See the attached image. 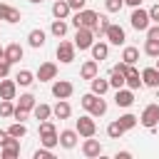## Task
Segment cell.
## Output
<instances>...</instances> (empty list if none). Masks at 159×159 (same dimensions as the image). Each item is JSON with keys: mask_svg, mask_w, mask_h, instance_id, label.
Returning <instances> with one entry per match:
<instances>
[{"mask_svg": "<svg viewBox=\"0 0 159 159\" xmlns=\"http://www.w3.org/2000/svg\"><path fill=\"white\" fill-rule=\"evenodd\" d=\"M152 17H149V10H142V7H134L132 15H129V25L137 30V32H147Z\"/></svg>", "mask_w": 159, "mask_h": 159, "instance_id": "cell-1", "label": "cell"}, {"mask_svg": "<svg viewBox=\"0 0 159 159\" xmlns=\"http://www.w3.org/2000/svg\"><path fill=\"white\" fill-rule=\"evenodd\" d=\"M97 17H99V12H94V10H77L75 12V17H72V25L75 27H94V22H97Z\"/></svg>", "mask_w": 159, "mask_h": 159, "instance_id": "cell-2", "label": "cell"}, {"mask_svg": "<svg viewBox=\"0 0 159 159\" xmlns=\"http://www.w3.org/2000/svg\"><path fill=\"white\" fill-rule=\"evenodd\" d=\"M94 45V30L92 27H77L75 32V47L77 50H89Z\"/></svg>", "mask_w": 159, "mask_h": 159, "instance_id": "cell-3", "label": "cell"}, {"mask_svg": "<svg viewBox=\"0 0 159 159\" xmlns=\"http://www.w3.org/2000/svg\"><path fill=\"white\" fill-rule=\"evenodd\" d=\"M75 129L80 132V137H94L97 134V124H94V117L92 114H82L80 119H77V124H75Z\"/></svg>", "mask_w": 159, "mask_h": 159, "instance_id": "cell-4", "label": "cell"}, {"mask_svg": "<svg viewBox=\"0 0 159 159\" xmlns=\"http://www.w3.org/2000/svg\"><path fill=\"white\" fill-rule=\"evenodd\" d=\"M139 122H142V127L154 129L159 124V104H147L144 112H142V117H139Z\"/></svg>", "mask_w": 159, "mask_h": 159, "instance_id": "cell-5", "label": "cell"}, {"mask_svg": "<svg viewBox=\"0 0 159 159\" xmlns=\"http://www.w3.org/2000/svg\"><path fill=\"white\" fill-rule=\"evenodd\" d=\"M72 92H75V84H72L70 80H55V82H52V97H57V99H70Z\"/></svg>", "mask_w": 159, "mask_h": 159, "instance_id": "cell-6", "label": "cell"}, {"mask_svg": "<svg viewBox=\"0 0 159 159\" xmlns=\"http://www.w3.org/2000/svg\"><path fill=\"white\" fill-rule=\"evenodd\" d=\"M75 42H70V40H60V45H57V60L62 62V65H70L72 60H75Z\"/></svg>", "mask_w": 159, "mask_h": 159, "instance_id": "cell-7", "label": "cell"}, {"mask_svg": "<svg viewBox=\"0 0 159 159\" xmlns=\"http://www.w3.org/2000/svg\"><path fill=\"white\" fill-rule=\"evenodd\" d=\"M104 37H107V42H109V45H124L127 32H124V27H122V25H109V27H107V32H104Z\"/></svg>", "mask_w": 159, "mask_h": 159, "instance_id": "cell-8", "label": "cell"}, {"mask_svg": "<svg viewBox=\"0 0 159 159\" xmlns=\"http://www.w3.org/2000/svg\"><path fill=\"white\" fill-rule=\"evenodd\" d=\"M0 157H2V159H15V157H20V139H17V137H10V139L0 147Z\"/></svg>", "mask_w": 159, "mask_h": 159, "instance_id": "cell-9", "label": "cell"}, {"mask_svg": "<svg viewBox=\"0 0 159 159\" xmlns=\"http://www.w3.org/2000/svg\"><path fill=\"white\" fill-rule=\"evenodd\" d=\"M0 20H5V22H10V25H15V22H20V20H22V12H20L17 7L7 5V2H0Z\"/></svg>", "mask_w": 159, "mask_h": 159, "instance_id": "cell-10", "label": "cell"}, {"mask_svg": "<svg viewBox=\"0 0 159 159\" xmlns=\"http://www.w3.org/2000/svg\"><path fill=\"white\" fill-rule=\"evenodd\" d=\"M35 77H37L40 82H50V80H55V77H57V65H55V62H42V65L37 67Z\"/></svg>", "mask_w": 159, "mask_h": 159, "instance_id": "cell-11", "label": "cell"}, {"mask_svg": "<svg viewBox=\"0 0 159 159\" xmlns=\"http://www.w3.org/2000/svg\"><path fill=\"white\" fill-rule=\"evenodd\" d=\"M82 154H84L87 159L102 157V144H99V139H92V137H87V139L82 142Z\"/></svg>", "mask_w": 159, "mask_h": 159, "instance_id": "cell-12", "label": "cell"}, {"mask_svg": "<svg viewBox=\"0 0 159 159\" xmlns=\"http://www.w3.org/2000/svg\"><path fill=\"white\" fill-rule=\"evenodd\" d=\"M114 104L117 107H132L134 104V89H129V87H122V89H117V94H114Z\"/></svg>", "mask_w": 159, "mask_h": 159, "instance_id": "cell-13", "label": "cell"}, {"mask_svg": "<svg viewBox=\"0 0 159 159\" xmlns=\"http://www.w3.org/2000/svg\"><path fill=\"white\" fill-rule=\"evenodd\" d=\"M77 139H80V132L77 129H62L60 132V147L62 149H75L77 147Z\"/></svg>", "mask_w": 159, "mask_h": 159, "instance_id": "cell-14", "label": "cell"}, {"mask_svg": "<svg viewBox=\"0 0 159 159\" xmlns=\"http://www.w3.org/2000/svg\"><path fill=\"white\" fill-rule=\"evenodd\" d=\"M15 94H17V82L2 77L0 80V99H15Z\"/></svg>", "mask_w": 159, "mask_h": 159, "instance_id": "cell-15", "label": "cell"}, {"mask_svg": "<svg viewBox=\"0 0 159 159\" xmlns=\"http://www.w3.org/2000/svg\"><path fill=\"white\" fill-rule=\"evenodd\" d=\"M142 82H144V87L159 89V70L157 67H144L142 70Z\"/></svg>", "mask_w": 159, "mask_h": 159, "instance_id": "cell-16", "label": "cell"}, {"mask_svg": "<svg viewBox=\"0 0 159 159\" xmlns=\"http://www.w3.org/2000/svg\"><path fill=\"white\" fill-rule=\"evenodd\" d=\"M22 55H25V50H22V45H20V42H10V45L5 47V60H7L10 65L20 62V60H22Z\"/></svg>", "mask_w": 159, "mask_h": 159, "instance_id": "cell-17", "label": "cell"}, {"mask_svg": "<svg viewBox=\"0 0 159 159\" xmlns=\"http://www.w3.org/2000/svg\"><path fill=\"white\" fill-rule=\"evenodd\" d=\"M127 87L129 89H142L144 87V82H142V75H139V70L134 67V65H129V70H127Z\"/></svg>", "mask_w": 159, "mask_h": 159, "instance_id": "cell-18", "label": "cell"}, {"mask_svg": "<svg viewBox=\"0 0 159 159\" xmlns=\"http://www.w3.org/2000/svg\"><path fill=\"white\" fill-rule=\"evenodd\" d=\"M70 12H72V7H70L67 0H55V2H52V15H55V20H67Z\"/></svg>", "mask_w": 159, "mask_h": 159, "instance_id": "cell-19", "label": "cell"}, {"mask_svg": "<svg viewBox=\"0 0 159 159\" xmlns=\"http://www.w3.org/2000/svg\"><path fill=\"white\" fill-rule=\"evenodd\" d=\"M45 37H47V35H45V30L35 27V30H30V32H27V45H30V47H35V50H37V47H45Z\"/></svg>", "mask_w": 159, "mask_h": 159, "instance_id": "cell-20", "label": "cell"}, {"mask_svg": "<svg viewBox=\"0 0 159 159\" xmlns=\"http://www.w3.org/2000/svg\"><path fill=\"white\" fill-rule=\"evenodd\" d=\"M97 72H99V67H97V60H94V57L87 60V62L80 67V77H82V80H94Z\"/></svg>", "mask_w": 159, "mask_h": 159, "instance_id": "cell-21", "label": "cell"}, {"mask_svg": "<svg viewBox=\"0 0 159 159\" xmlns=\"http://www.w3.org/2000/svg\"><path fill=\"white\" fill-rule=\"evenodd\" d=\"M52 114H55L57 119H70V114H72L70 102H67V99H57V104L52 107Z\"/></svg>", "mask_w": 159, "mask_h": 159, "instance_id": "cell-22", "label": "cell"}, {"mask_svg": "<svg viewBox=\"0 0 159 159\" xmlns=\"http://www.w3.org/2000/svg\"><path fill=\"white\" fill-rule=\"evenodd\" d=\"M89 50H92V57H94V60H99V62H102V60H107V55H109V45H107V42H94Z\"/></svg>", "mask_w": 159, "mask_h": 159, "instance_id": "cell-23", "label": "cell"}, {"mask_svg": "<svg viewBox=\"0 0 159 159\" xmlns=\"http://www.w3.org/2000/svg\"><path fill=\"white\" fill-rule=\"evenodd\" d=\"M89 84H92V92H94V94H99V97L109 89V80H104V77H99V75H97L94 80H89Z\"/></svg>", "mask_w": 159, "mask_h": 159, "instance_id": "cell-24", "label": "cell"}, {"mask_svg": "<svg viewBox=\"0 0 159 159\" xmlns=\"http://www.w3.org/2000/svg\"><path fill=\"white\" fill-rule=\"evenodd\" d=\"M35 104H37V99H35V94H32V92L20 94V99H17V107H20V109H27V112H32V109H35Z\"/></svg>", "mask_w": 159, "mask_h": 159, "instance_id": "cell-25", "label": "cell"}, {"mask_svg": "<svg viewBox=\"0 0 159 159\" xmlns=\"http://www.w3.org/2000/svg\"><path fill=\"white\" fill-rule=\"evenodd\" d=\"M32 114H35V119H37V122H45V119H50V117H52V107L40 102V104H35Z\"/></svg>", "mask_w": 159, "mask_h": 159, "instance_id": "cell-26", "label": "cell"}, {"mask_svg": "<svg viewBox=\"0 0 159 159\" xmlns=\"http://www.w3.org/2000/svg\"><path fill=\"white\" fill-rule=\"evenodd\" d=\"M124 132H127V129L119 124V119H114V122H109V124H107V137H109V139H122V137H124Z\"/></svg>", "mask_w": 159, "mask_h": 159, "instance_id": "cell-27", "label": "cell"}, {"mask_svg": "<svg viewBox=\"0 0 159 159\" xmlns=\"http://www.w3.org/2000/svg\"><path fill=\"white\" fill-rule=\"evenodd\" d=\"M122 60H124L127 65H137V60H139V50L132 47V45H127V47L122 50Z\"/></svg>", "mask_w": 159, "mask_h": 159, "instance_id": "cell-28", "label": "cell"}, {"mask_svg": "<svg viewBox=\"0 0 159 159\" xmlns=\"http://www.w3.org/2000/svg\"><path fill=\"white\" fill-rule=\"evenodd\" d=\"M35 80H37V77H35L30 70H20V72H17V77H15V82H17L20 87H30Z\"/></svg>", "mask_w": 159, "mask_h": 159, "instance_id": "cell-29", "label": "cell"}, {"mask_svg": "<svg viewBox=\"0 0 159 159\" xmlns=\"http://www.w3.org/2000/svg\"><path fill=\"white\" fill-rule=\"evenodd\" d=\"M50 32H52L55 37H65V35H67V20H52Z\"/></svg>", "mask_w": 159, "mask_h": 159, "instance_id": "cell-30", "label": "cell"}, {"mask_svg": "<svg viewBox=\"0 0 159 159\" xmlns=\"http://www.w3.org/2000/svg\"><path fill=\"white\" fill-rule=\"evenodd\" d=\"M7 134H10V137H17V139H22V137L27 134V127H25V122H12V124L7 127Z\"/></svg>", "mask_w": 159, "mask_h": 159, "instance_id": "cell-31", "label": "cell"}, {"mask_svg": "<svg viewBox=\"0 0 159 159\" xmlns=\"http://www.w3.org/2000/svg\"><path fill=\"white\" fill-rule=\"evenodd\" d=\"M109 87H114V89L127 87V77H124L122 72H114V70H112V75H109Z\"/></svg>", "mask_w": 159, "mask_h": 159, "instance_id": "cell-32", "label": "cell"}, {"mask_svg": "<svg viewBox=\"0 0 159 159\" xmlns=\"http://www.w3.org/2000/svg\"><path fill=\"white\" fill-rule=\"evenodd\" d=\"M89 114H92V117H104V114H107V102H104L102 97H97V102L92 104Z\"/></svg>", "mask_w": 159, "mask_h": 159, "instance_id": "cell-33", "label": "cell"}, {"mask_svg": "<svg viewBox=\"0 0 159 159\" xmlns=\"http://www.w3.org/2000/svg\"><path fill=\"white\" fill-rule=\"evenodd\" d=\"M137 119H139V117H134L132 112H127V114H122V117H119V124L129 132V129H134V127H137Z\"/></svg>", "mask_w": 159, "mask_h": 159, "instance_id": "cell-34", "label": "cell"}, {"mask_svg": "<svg viewBox=\"0 0 159 159\" xmlns=\"http://www.w3.org/2000/svg\"><path fill=\"white\" fill-rule=\"evenodd\" d=\"M12 112H15V104H12V99H0V117L10 119V117H12Z\"/></svg>", "mask_w": 159, "mask_h": 159, "instance_id": "cell-35", "label": "cell"}, {"mask_svg": "<svg viewBox=\"0 0 159 159\" xmlns=\"http://www.w3.org/2000/svg\"><path fill=\"white\" fill-rule=\"evenodd\" d=\"M109 25H112V22H109V20H107V17H104V15H99V17H97V22H94V27H92V30H94V35H104V32H107V27H109Z\"/></svg>", "mask_w": 159, "mask_h": 159, "instance_id": "cell-36", "label": "cell"}, {"mask_svg": "<svg viewBox=\"0 0 159 159\" xmlns=\"http://www.w3.org/2000/svg\"><path fill=\"white\" fill-rule=\"evenodd\" d=\"M40 144H42V147L55 149V147L60 144V134H42V137H40Z\"/></svg>", "mask_w": 159, "mask_h": 159, "instance_id": "cell-37", "label": "cell"}, {"mask_svg": "<svg viewBox=\"0 0 159 159\" xmlns=\"http://www.w3.org/2000/svg\"><path fill=\"white\" fill-rule=\"evenodd\" d=\"M97 97H99V94H94V92H87V94H82V97H80V104H82V107L89 112V109H92V104L97 102Z\"/></svg>", "mask_w": 159, "mask_h": 159, "instance_id": "cell-38", "label": "cell"}, {"mask_svg": "<svg viewBox=\"0 0 159 159\" xmlns=\"http://www.w3.org/2000/svg\"><path fill=\"white\" fill-rule=\"evenodd\" d=\"M144 55L159 57V42H157V40H147V42H144Z\"/></svg>", "mask_w": 159, "mask_h": 159, "instance_id": "cell-39", "label": "cell"}, {"mask_svg": "<svg viewBox=\"0 0 159 159\" xmlns=\"http://www.w3.org/2000/svg\"><path fill=\"white\" fill-rule=\"evenodd\" d=\"M37 134H40V137H42V134H57V129H55V124H52L50 119H45V122H40Z\"/></svg>", "mask_w": 159, "mask_h": 159, "instance_id": "cell-40", "label": "cell"}, {"mask_svg": "<svg viewBox=\"0 0 159 159\" xmlns=\"http://www.w3.org/2000/svg\"><path fill=\"white\" fill-rule=\"evenodd\" d=\"M104 7H107V12H119L124 7V0H104Z\"/></svg>", "mask_w": 159, "mask_h": 159, "instance_id": "cell-41", "label": "cell"}, {"mask_svg": "<svg viewBox=\"0 0 159 159\" xmlns=\"http://www.w3.org/2000/svg\"><path fill=\"white\" fill-rule=\"evenodd\" d=\"M32 157H35V159H55V154H52V149H50V147H42V149H37Z\"/></svg>", "mask_w": 159, "mask_h": 159, "instance_id": "cell-42", "label": "cell"}, {"mask_svg": "<svg viewBox=\"0 0 159 159\" xmlns=\"http://www.w3.org/2000/svg\"><path fill=\"white\" fill-rule=\"evenodd\" d=\"M27 117H30V112H27V109H20V107L15 104V112H12V119H15V122H25Z\"/></svg>", "mask_w": 159, "mask_h": 159, "instance_id": "cell-43", "label": "cell"}, {"mask_svg": "<svg viewBox=\"0 0 159 159\" xmlns=\"http://www.w3.org/2000/svg\"><path fill=\"white\" fill-rule=\"evenodd\" d=\"M147 40H157L159 42V22H154V25L147 27Z\"/></svg>", "mask_w": 159, "mask_h": 159, "instance_id": "cell-44", "label": "cell"}, {"mask_svg": "<svg viewBox=\"0 0 159 159\" xmlns=\"http://www.w3.org/2000/svg\"><path fill=\"white\" fill-rule=\"evenodd\" d=\"M7 75H10V62L2 57V60H0V80H2V77H7Z\"/></svg>", "mask_w": 159, "mask_h": 159, "instance_id": "cell-45", "label": "cell"}, {"mask_svg": "<svg viewBox=\"0 0 159 159\" xmlns=\"http://www.w3.org/2000/svg\"><path fill=\"white\" fill-rule=\"evenodd\" d=\"M70 2V7L77 12V10H84V5H87V0H67Z\"/></svg>", "mask_w": 159, "mask_h": 159, "instance_id": "cell-46", "label": "cell"}, {"mask_svg": "<svg viewBox=\"0 0 159 159\" xmlns=\"http://www.w3.org/2000/svg\"><path fill=\"white\" fill-rule=\"evenodd\" d=\"M149 17H152V22H159V2L149 7Z\"/></svg>", "mask_w": 159, "mask_h": 159, "instance_id": "cell-47", "label": "cell"}, {"mask_svg": "<svg viewBox=\"0 0 159 159\" xmlns=\"http://www.w3.org/2000/svg\"><path fill=\"white\" fill-rule=\"evenodd\" d=\"M112 70H114V72H122V75H127V70H129V65H127V62L122 60V62H117V65H114Z\"/></svg>", "mask_w": 159, "mask_h": 159, "instance_id": "cell-48", "label": "cell"}, {"mask_svg": "<svg viewBox=\"0 0 159 159\" xmlns=\"http://www.w3.org/2000/svg\"><path fill=\"white\" fill-rule=\"evenodd\" d=\"M7 139H10V134H7V129H0V147H2V144H5Z\"/></svg>", "mask_w": 159, "mask_h": 159, "instance_id": "cell-49", "label": "cell"}, {"mask_svg": "<svg viewBox=\"0 0 159 159\" xmlns=\"http://www.w3.org/2000/svg\"><path fill=\"white\" fill-rule=\"evenodd\" d=\"M124 5H129V7H139L142 0H124Z\"/></svg>", "mask_w": 159, "mask_h": 159, "instance_id": "cell-50", "label": "cell"}, {"mask_svg": "<svg viewBox=\"0 0 159 159\" xmlns=\"http://www.w3.org/2000/svg\"><path fill=\"white\" fill-rule=\"evenodd\" d=\"M132 152H117V159H129Z\"/></svg>", "mask_w": 159, "mask_h": 159, "instance_id": "cell-51", "label": "cell"}, {"mask_svg": "<svg viewBox=\"0 0 159 159\" xmlns=\"http://www.w3.org/2000/svg\"><path fill=\"white\" fill-rule=\"evenodd\" d=\"M2 57H5V47H0V60H2Z\"/></svg>", "mask_w": 159, "mask_h": 159, "instance_id": "cell-52", "label": "cell"}, {"mask_svg": "<svg viewBox=\"0 0 159 159\" xmlns=\"http://www.w3.org/2000/svg\"><path fill=\"white\" fill-rule=\"evenodd\" d=\"M154 60H157V65H154V67H157V70H159V57H154Z\"/></svg>", "mask_w": 159, "mask_h": 159, "instance_id": "cell-53", "label": "cell"}, {"mask_svg": "<svg viewBox=\"0 0 159 159\" xmlns=\"http://www.w3.org/2000/svg\"><path fill=\"white\" fill-rule=\"evenodd\" d=\"M30 2H32V5H37V2H42V0H30Z\"/></svg>", "mask_w": 159, "mask_h": 159, "instance_id": "cell-54", "label": "cell"}]
</instances>
